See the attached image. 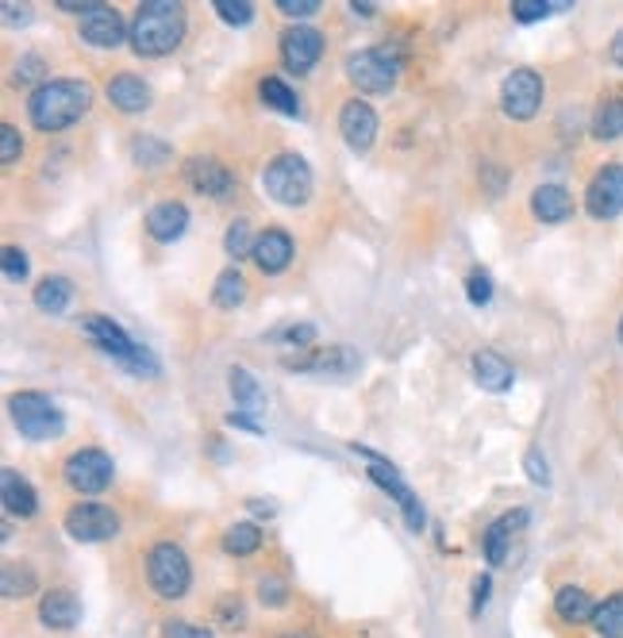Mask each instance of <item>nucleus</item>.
Masks as SVG:
<instances>
[{"instance_id":"obj_1","label":"nucleus","mask_w":623,"mask_h":638,"mask_svg":"<svg viewBox=\"0 0 623 638\" xmlns=\"http://www.w3.org/2000/svg\"><path fill=\"white\" fill-rule=\"evenodd\" d=\"M92 108V85L81 77H54V81L35 85V92L28 97V116L39 131L54 135L66 131L81 120Z\"/></svg>"},{"instance_id":"obj_2","label":"nucleus","mask_w":623,"mask_h":638,"mask_svg":"<svg viewBox=\"0 0 623 638\" xmlns=\"http://www.w3.org/2000/svg\"><path fill=\"white\" fill-rule=\"evenodd\" d=\"M185 8L177 0H143L131 20V51L139 58H162V54L177 51L185 38Z\"/></svg>"},{"instance_id":"obj_3","label":"nucleus","mask_w":623,"mask_h":638,"mask_svg":"<svg viewBox=\"0 0 623 638\" xmlns=\"http://www.w3.org/2000/svg\"><path fill=\"white\" fill-rule=\"evenodd\" d=\"M8 411H12V424L20 427V435L31 442L62 439V435H66V416H62V408L46 393H35V388H23V393L8 396Z\"/></svg>"},{"instance_id":"obj_4","label":"nucleus","mask_w":623,"mask_h":638,"mask_svg":"<svg viewBox=\"0 0 623 638\" xmlns=\"http://www.w3.org/2000/svg\"><path fill=\"white\" fill-rule=\"evenodd\" d=\"M262 189L266 197H274L277 205L285 208H300L312 200V189H316V177H312V166L300 154L285 151L262 169Z\"/></svg>"},{"instance_id":"obj_5","label":"nucleus","mask_w":623,"mask_h":638,"mask_svg":"<svg viewBox=\"0 0 623 638\" xmlns=\"http://www.w3.org/2000/svg\"><path fill=\"white\" fill-rule=\"evenodd\" d=\"M146 581L162 601H182L193 585V565L177 542H154L146 550Z\"/></svg>"},{"instance_id":"obj_6","label":"nucleus","mask_w":623,"mask_h":638,"mask_svg":"<svg viewBox=\"0 0 623 638\" xmlns=\"http://www.w3.org/2000/svg\"><path fill=\"white\" fill-rule=\"evenodd\" d=\"M347 77L370 97H381L396 85L401 77V54L389 51V46H370V51H358L347 58Z\"/></svg>"},{"instance_id":"obj_7","label":"nucleus","mask_w":623,"mask_h":638,"mask_svg":"<svg viewBox=\"0 0 623 638\" xmlns=\"http://www.w3.org/2000/svg\"><path fill=\"white\" fill-rule=\"evenodd\" d=\"M354 454L358 458H365V470H370V477L378 481L381 488H385L389 496H393L396 504H401V512H404V524H408V531H424V524H427V512H424V504H419V496L408 488V481L396 473V465L389 462V458H381V454H373V450H365V447H354Z\"/></svg>"},{"instance_id":"obj_8","label":"nucleus","mask_w":623,"mask_h":638,"mask_svg":"<svg viewBox=\"0 0 623 638\" xmlns=\"http://www.w3.org/2000/svg\"><path fill=\"white\" fill-rule=\"evenodd\" d=\"M62 477H66V485L74 488V493L100 496L108 485H112L116 465H112V458H108L100 447H81V450H74V454L66 458V465H62Z\"/></svg>"},{"instance_id":"obj_9","label":"nucleus","mask_w":623,"mask_h":638,"mask_svg":"<svg viewBox=\"0 0 623 638\" xmlns=\"http://www.w3.org/2000/svg\"><path fill=\"white\" fill-rule=\"evenodd\" d=\"M66 535L74 542H108L120 535V516H116L108 504H97V501H81L66 512L62 519Z\"/></svg>"},{"instance_id":"obj_10","label":"nucleus","mask_w":623,"mask_h":638,"mask_svg":"<svg viewBox=\"0 0 623 638\" xmlns=\"http://www.w3.org/2000/svg\"><path fill=\"white\" fill-rule=\"evenodd\" d=\"M182 177H185V185H189L193 193L212 197V200H228L231 193H236V185H239L236 174H231L220 158H208V154H193V158H185Z\"/></svg>"},{"instance_id":"obj_11","label":"nucleus","mask_w":623,"mask_h":638,"mask_svg":"<svg viewBox=\"0 0 623 638\" xmlns=\"http://www.w3.org/2000/svg\"><path fill=\"white\" fill-rule=\"evenodd\" d=\"M586 212L593 220H616L623 216V166L620 162H609L593 174L586 189Z\"/></svg>"},{"instance_id":"obj_12","label":"nucleus","mask_w":623,"mask_h":638,"mask_svg":"<svg viewBox=\"0 0 623 638\" xmlns=\"http://www.w3.org/2000/svg\"><path fill=\"white\" fill-rule=\"evenodd\" d=\"M543 105V77L535 69H512L501 85V108L512 120H532Z\"/></svg>"},{"instance_id":"obj_13","label":"nucleus","mask_w":623,"mask_h":638,"mask_svg":"<svg viewBox=\"0 0 623 638\" xmlns=\"http://www.w3.org/2000/svg\"><path fill=\"white\" fill-rule=\"evenodd\" d=\"M319 58H324V31L308 28V23H289L282 31V62L293 74H308Z\"/></svg>"},{"instance_id":"obj_14","label":"nucleus","mask_w":623,"mask_h":638,"mask_svg":"<svg viewBox=\"0 0 623 638\" xmlns=\"http://www.w3.org/2000/svg\"><path fill=\"white\" fill-rule=\"evenodd\" d=\"M285 370L293 373H335V377H347L358 370V350L350 346H312L308 354H289L282 358Z\"/></svg>"},{"instance_id":"obj_15","label":"nucleus","mask_w":623,"mask_h":638,"mask_svg":"<svg viewBox=\"0 0 623 638\" xmlns=\"http://www.w3.org/2000/svg\"><path fill=\"white\" fill-rule=\"evenodd\" d=\"M77 35H81L89 46H100V51L131 43V28H123V15L108 4H97L92 12H85L81 23H77Z\"/></svg>"},{"instance_id":"obj_16","label":"nucleus","mask_w":623,"mask_h":638,"mask_svg":"<svg viewBox=\"0 0 623 638\" xmlns=\"http://www.w3.org/2000/svg\"><path fill=\"white\" fill-rule=\"evenodd\" d=\"M378 128H381L378 112H373V105H365V100L354 97L339 108V135L350 151H370V146L378 143Z\"/></svg>"},{"instance_id":"obj_17","label":"nucleus","mask_w":623,"mask_h":638,"mask_svg":"<svg viewBox=\"0 0 623 638\" xmlns=\"http://www.w3.org/2000/svg\"><path fill=\"white\" fill-rule=\"evenodd\" d=\"M81 331L89 334V342L97 350H105V354H112L116 362H128L131 354L139 350V342H131V334L123 331L120 323H112L108 316H85L81 319Z\"/></svg>"},{"instance_id":"obj_18","label":"nucleus","mask_w":623,"mask_h":638,"mask_svg":"<svg viewBox=\"0 0 623 638\" xmlns=\"http://www.w3.org/2000/svg\"><path fill=\"white\" fill-rule=\"evenodd\" d=\"M39 624L46 631H69V627L81 624V601H77L74 588H51L39 601Z\"/></svg>"},{"instance_id":"obj_19","label":"nucleus","mask_w":623,"mask_h":638,"mask_svg":"<svg viewBox=\"0 0 623 638\" xmlns=\"http://www.w3.org/2000/svg\"><path fill=\"white\" fill-rule=\"evenodd\" d=\"M293 254H297V246H293L289 231L282 228H270L259 235V243H254V266L262 270V274H282V270H289Z\"/></svg>"},{"instance_id":"obj_20","label":"nucleus","mask_w":623,"mask_h":638,"mask_svg":"<svg viewBox=\"0 0 623 638\" xmlns=\"http://www.w3.org/2000/svg\"><path fill=\"white\" fill-rule=\"evenodd\" d=\"M573 212H578V205H573V193L566 185L547 182L532 193V216L539 223H566L573 220Z\"/></svg>"},{"instance_id":"obj_21","label":"nucleus","mask_w":623,"mask_h":638,"mask_svg":"<svg viewBox=\"0 0 623 638\" xmlns=\"http://www.w3.org/2000/svg\"><path fill=\"white\" fill-rule=\"evenodd\" d=\"M105 97L112 100V108L135 116V112H146V108H151V85H146L139 74H116V77H108Z\"/></svg>"},{"instance_id":"obj_22","label":"nucleus","mask_w":623,"mask_h":638,"mask_svg":"<svg viewBox=\"0 0 623 638\" xmlns=\"http://www.w3.org/2000/svg\"><path fill=\"white\" fill-rule=\"evenodd\" d=\"M146 235L159 239V243H174V239L185 235V228H189V208L182 205V200H162V205H154L151 212H146Z\"/></svg>"},{"instance_id":"obj_23","label":"nucleus","mask_w":623,"mask_h":638,"mask_svg":"<svg viewBox=\"0 0 623 638\" xmlns=\"http://www.w3.org/2000/svg\"><path fill=\"white\" fill-rule=\"evenodd\" d=\"M470 365H473V381H478L485 393H509L512 381H516L512 362L504 354H496V350H478Z\"/></svg>"},{"instance_id":"obj_24","label":"nucleus","mask_w":623,"mask_h":638,"mask_svg":"<svg viewBox=\"0 0 623 638\" xmlns=\"http://www.w3.org/2000/svg\"><path fill=\"white\" fill-rule=\"evenodd\" d=\"M527 519H532V512H527V508H512V512H504V516L496 519L493 527H489V531H485V558H489V565H501L504 558H509L512 535L524 531Z\"/></svg>"},{"instance_id":"obj_25","label":"nucleus","mask_w":623,"mask_h":638,"mask_svg":"<svg viewBox=\"0 0 623 638\" xmlns=\"http://www.w3.org/2000/svg\"><path fill=\"white\" fill-rule=\"evenodd\" d=\"M0 496H4V512L8 516H20V519H31L39 512V496H35V485L28 477H20L15 470H4L0 473Z\"/></svg>"},{"instance_id":"obj_26","label":"nucleus","mask_w":623,"mask_h":638,"mask_svg":"<svg viewBox=\"0 0 623 638\" xmlns=\"http://www.w3.org/2000/svg\"><path fill=\"white\" fill-rule=\"evenodd\" d=\"M31 300H35V308H39V312H46V316L69 312V305H74V282H69V277H62V274H46L43 282L35 285Z\"/></svg>"},{"instance_id":"obj_27","label":"nucleus","mask_w":623,"mask_h":638,"mask_svg":"<svg viewBox=\"0 0 623 638\" xmlns=\"http://www.w3.org/2000/svg\"><path fill=\"white\" fill-rule=\"evenodd\" d=\"M555 612H558V619H562V624L581 627V624H593L597 601L581 585H562L555 593Z\"/></svg>"},{"instance_id":"obj_28","label":"nucleus","mask_w":623,"mask_h":638,"mask_svg":"<svg viewBox=\"0 0 623 638\" xmlns=\"http://www.w3.org/2000/svg\"><path fill=\"white\" fill-rule=\"evenodd\" d=\"M228 388H231V396H236V404H239V411H262L266 408V388L259 385V377H254L247 365H231L228 370Z\"/></svg>"},{"instance_id":"obj_29","label":"nucleus","mask_w":623,"mask_h":638,"mask_svg":"<svg viewBox=\"0 0 623 638\" xmlns=\"http://www.w3.org/2000/svg\"><path fill=\"white\" fill-rule=\"evenodd\" d=\"M593 139L601 143H612V139H623V92H612L597 105L593 112Z\"/></svg>"},{"instance_id":"obj_30","label":"nucleus","mask_w":623,"mask_h":638,"mask_svg":"<svg viewBox=\"0 0 623 638\" xmlns=\"http://www.w3.org/2000/svg\"><path fill=\"white\" fill-rule=\"evenodd\" d=\"M223 554H231V558H251V554H259V547H262V527L259 524H251V519H243V524H231L228 531H223Z\"/></svg>"},{"instance_id":"obj_31","label":"nucleus","mask_w":623,"mask_h":638,"mask_svg":"<svg viewBox=\"0 0 623 638\" xmlns=\"http://www.w3.org/2000/svg\"><path fill=\"white\" fill-rule=\"evenodd\" d=\"M259 97H262V105H270V108H274V112H282V116H300L297 92H293L289 85L282 81V77H262V81H259Z\"/></svg>"},{"instance_id":"obj_32","label":"nucleus","mask_w":623,"mask_h":638,"mask_svg":"<svg viewBox=\"0 0 623 638\" xmlns=\"http://www.w3.org/2000/svg\"><path fill=\"white\" fill-rule=\"evenodd\" d=\"M247 300V277L239 270H223L216 277V289H212V305L223 308V312H236L239 305Z\"/></svg>"},{"instance_id":"obj_33","label":"nucleus","mask_w":623,"mask_h":638,"mask_svg":"<svg viewBox=\"0 0 623 638\" xmlns=\"http://www.w3.org/2000/svg\"><path fill=\"white\" fill-rule=\"evenodd\" d=\"M593 627L601 631V638H623V593H612L609 601L597 604Z\"/></svg>"},{"instance_id":"obj_34","label":"nucleus","mask_w":623,"mask_h":638,"mask_svg":"<svg viewBox=\"0 0 623 638\" xmlns=\"http://www.w3.org/2000/svg\"><path fill=\"white\" fill-rule=\"evenodd\" d=\"M131 158H135L139 166L154 169V166H166V162L174 158V151H170V143H162V139L139 135V139H131Z\"/></svg>"},{"instance_id":"obj_35","label":"nucleus","mask_w":623,"mask_h":638,"mask_svg":"<svg viewBox=\"0 0 623 638\" xmlns=\"http://www.w3.org/2000/svg\"><path fill=\"white\" fill-rule=\"evenodd\" d=\"M570 8V0H512V20L516 23H539L547 15Z\"/></svg>"},{"instance_id":"obj_36","label":"nucleus","mask_w":623,"mask_h":638,"mask_svg":"<svg viewBox=\"0 0 623 638\" xmlns=\"http://www.w3.org/2000/svg\"><path fill=\"white\" fill-rule=\"evenodd\" d=\"M35 588H39V581L28 565H12V562L4 565V573H0V593H4L8 601H12V596H31Z\"/></svg>"},{"instance_id":"obj_37","label":"nucleus","mask_w":623,"mask_h":638,"mask_svg":"<svg viewBox=\"0 0 623 638\" xmlns=\"http://www.w3.org/2000/svg\"><path fill=\"white\" fill-rule=\"evenodd\" d=\"M254 243H259V239L251 235V223H247V220H236L228 228V235H223V251H228L231 258H251Z\"/></svg>"},{"instance_id":"obj_38","label":"nucleus","mask_w":623,"mask_h":638,"mask_svg":"<svg viewBox=\"0 0 623 638\" xmlns=\"http://www.w3.org/2000/svg\"><path fill=\"white\" fill-rule=\"evenodd\" d=\"M270 339L285 342V346H297V350H312L316 346V323H285V327H277Z\"/></svg>"},{"instance_id":"obj_39","label":"nucleus","mask_w":623,"mask_h":638,"mask_svg":"<svg viewBox=\"0 0 623 638\" xmlns=\"http://www.w3.org/2000/svg\"><path fill=\"white\" fill-rule=\"evenodd\" d=\"M216 15H220L223 23H231V28H247V23L254 20V4L251 0H212Z\"/></svg>"},{"instance_id":"obj_40","label":"nucleus","mask_w":623,"mask_h":638,"mask_svg":"<svg viewBox=\"0 0 623 638\" xmlns=\"http://www.w3.org/2000/svg\"><path fill=\"white\" fill-rule=\"evenodd\" d=\"M466 297H470L473 308H485L489 300H493V277H489L485 270H473V274L466 277Z\"/></svg>"},{"instance_id":"obj_41","label":"nucleus","mask_w":623,"mask_h":638,"mask_svg":"<svg viewBox=\"0 0 623 638\" xmlns=\"http://www.w3.org/2000/svg\"><path fill=\"white\" fill-rule=\"evenodd\" d=\"M20 158H23L20 131H15L12 123H0V162H4V166H15Z\"/></svg>"},{"instance_id":"obj_42","label":"nucleus","mask_w":623,"mask_h":638,"mask_svg":"<svg viewBox=\"0 0 623 638\" xmlns=\"http://www.w3.org/2000/svg\"><path fill=\"white\" fill-rule=\"evenodd\" d=\"M259 601L266 604V608H282V604L289 601V585H285L282 578H262L259 581Z\"/></svg>"},{"instance_id":"obj_43","label":"nucleus","mask_w":623,"mask_h":638,"mask_svg":"<svg viewBox=\"0 0 623 638\" xmlns=\"http://www.w3.org/2000/svg\"><path fill=\"white\" fill-rule=\"evenodd\" d=\"M4 282H28V254L20 246H4Z\"/></svg>"},{"instance_id":"obj_44","label":"nucleus","mask_w":623,"mask_h":638,"mask_svg":"<svg viewBox=\"0 0 623 638\" xmlns=\"http://www.w3.org/2000/svg\"><path fill=\"white\" fill-rule=\"evenodd\" d=\"M524 470H527V477H532L535 485H550V465H547V454H543L539 447H527Z\"/></svg>"},{"instance_id":"obj_45","label":"nucleus","mask_w":623,"mask_h":638,"mask_svg":"<svg viewBox=\"0 0 623 638\" xmlns=\"http://www.w3.org/2000/svg\"><path fill=\"white\" fill-rule=\"evenodd\" d=\"M43 77V58H39L35 51L31 54H23L20 62H15V85H31V81H39ZM43 85V81H39Z\"/></svg>"},{"instance_id":"obj_46","label":"nucleus","mask_w":623,"mask_h":638,"mask_svg":"<svg viewBox=\"0 0 623 638\" xmlns=\"http://www.w3.org/2000/svg\"><path fill=\"white\" fill-rule=\"evenodd\" d=\"M162 638H216L208 627H197V624H185V619H166L162 624Z\"/></svg>"},{"instance_id":"obj_47","label":"nucleus","mask_w":623,"mask_h":638,"mask_svg":"<svg viewBox=\"0 0 623 638\" xmlns=\"http://www.w3.org/2000/svg\"><path fill=\"white\" fill-rule=\"evenodd\" d=\"M277 12L300 23V20H308V15L319 12V0H277Z\"/></svg>"},{"instance_id":"obj_48","label":"nucleus","mask_w":623,"mask_h":638,"mask_svg":"<svg viewBox=\"0 0 623 638\" xmlns=\"http://www.w3.org/2000/svg\"><path fill=\"white\" fill-rule=\"evenodd\" d=\"M489 588H493V578H489V573H478V578H473V601H470V616L473 619H478L481 608L489 604Z\"/></svg>"},{"instance_id":"obj_49","label":"nucleus","mask_w":623,"mask_h":638,"mask_svg":"<svg viewBox=\"0 0 623 638\" xmlns=\"http://www.w3.org/2000/svg\"><path fill=\"white\" fill-rule=\"evenodd\" d=\"M216 616H220V624H228V627H243V604H239V601H231V596H228V601H220V608H216Z\"/></svg>"},{"instance_id":"obj_50","label":"nucleus","mask_w":623,"mask_h":638,"mask_svg":"<svg viewBox=\"0 0 623 638\" xmlns=\"http://www.w3.org/2000/svg\"><path fill=\"white\" fill-rule=\"evenodd\" d=\"M0 15H4V28H15V23H31V8H15V4H0Z\"/></svg>"},{"instance_id":"obj_51","label":"nucleus","mask_w":623,"mask_h":638,"mask_svg":"<svg viewBox=\"0 0 623 638\" xmlns=\"http://www.w3.org/2000/svg\"><path fill=\"white\" fill-rule=\"evenodd\" d=\"M228 427H236V431H247V435H262V427L254 424V419L247 416V411H231V416H228Z\"/></svg>"},{"instance_id":"obj_52","label":"nucleus","mask_w":623,"mask_h":638,"mask_svg":"<svg viewBox=\"0 0 623 638\" xmlns=\"http://www.w3.org/2000/svg\"><path fill=\"white\" fill-rule=\"evenodd\" d=\"M54 4H58L62 12H77V15H85V12H92V8H97L100 0H54Z\"/></svg>"},{"instance_id":"obj_53","label":"nucleus","mask_w":623,"mask_h":638,"mask_svg":"<svg viewBox=\"0 0 623 638\" xmlns=\"http://www.w3.org/2000/svg\"><path fill=\"white\" fill-rule=\"evenodd\" d=\"M609 58L616 62V66L623 69V31H616V38H612V46H609Z\"/></svg>"},{"instance_id":"obj_54","label":"nucleus","mask_w":623,"mask_h":638,"mask_svg":"<svg viewBox=\"0 0 623 638\" xmlns=\"http://www.w3.org/2000/svg\"><path fill=\"white\" fill-rule=\"evenodd\" d=\"M247 508L259 512V516H274V504H266V501H247Z\"/></svg>"},{"instance_id":"obj_55","label":"nucleus","mask_w":623,"mask_h":638,"mask_svg":"<svg viewBox=\"0 0 623 638\" xmlns=\"http://www.w3.org/2000/svg\"><path fill=\"white\" fill-rule=\"evenodd\" d=\"M350 8H354V12H362V15H373V4H370V0H354V4H350Z\"/></svg>"},{"instance_id":"obj_56","label":"nucleus","mask_w":623,"mask_h":638,"mask_svg":"<svg viewBox=\"0 0 623 638\" xmlns=\"http://www.w3.org/2000/svg\"><path fill=\"white\" fill-rule=\"evenodd\" d=\"M282 638H316V635H308V631H289V635H282Z\"/></svg>"},{"instance_id":"obj_57","label":"nucleus","mask_w":623,"mask_h":638,"mask_svg":"<svg viewBox=\"0 0 623 638\" xmlns=\"http://www.w3.org/2000/svg\"><path fill=\"white\" fill-rule=\"evenodd\" d=\"M620 342H623V319H620Z\"/></svg>"}]
</instances>
